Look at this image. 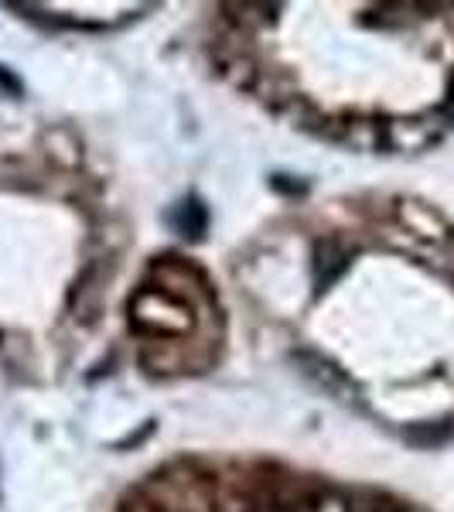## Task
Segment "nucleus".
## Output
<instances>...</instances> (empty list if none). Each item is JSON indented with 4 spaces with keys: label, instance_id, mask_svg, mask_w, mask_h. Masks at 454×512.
I'll return each instance as SVG.
<instances>
[{
    "label": "nucleus",
    "instance_id": "obj_1",
    "mask_svg": "<svg viewBox=\"0 0 454 512\" xmlns=\"http://www.w3.org/2000/svg\"><path fill=\"white\" fill-rule=\"evenodd\" d=\"M175 226L181 229L185 236H198L205 229V212H202V205L198 202H185L178 209V216H175Z\"/></svg>",
    "mask_w": 454,
    "mask_h": 512
}]
</instances>
